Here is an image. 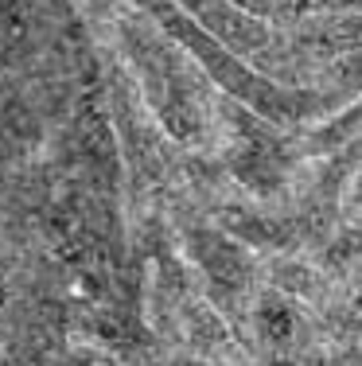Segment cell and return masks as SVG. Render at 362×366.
Listing matches in <instances>:
<instances>
[{"label": "cell", "instance_id": "cell-1", "mask_svg": "<svg viewBox=\"0 0 362 366\" xmlns=\"http://www.w3.org/2000/svg\"><path fill=\"white\" fill-rule=\"evenodd\" d=\"M149 4V12L164 24V36L176 39L183 51H191L199 59L203 74L211 78L218 90L234 94L246 109H253L261 121L273 125H292V121H316L323 113L339 109L347 102V90L320 94V90H288V86L273 82V78L257 74L246 63V55H238L234 47H226L214 31H206L179 0H141Z\"/></svg>", "mask_w": 362, "mask_h": 366}]
</instances>
